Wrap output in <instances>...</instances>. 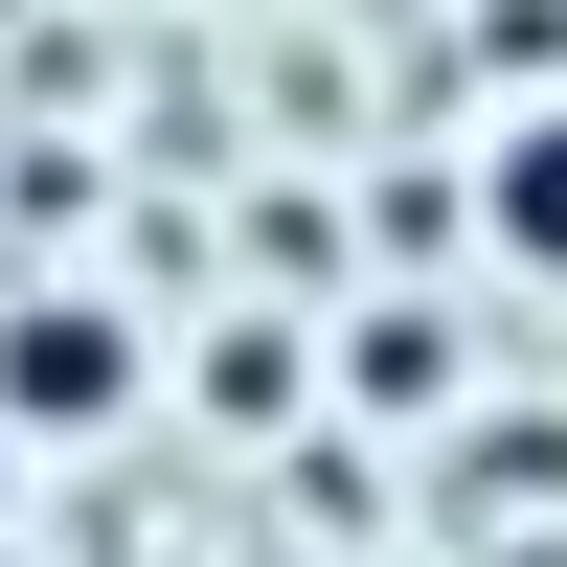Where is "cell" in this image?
I'll return each instance as SVG.
<instances>
[{
	"instance_id": "6da1fadb",
	"label": "cell",
	"mask_w": 567,
	"mask_h": 567,
	"mask_svg": "<svg viewBox=\"0 0 567 567\" xmlns=\"http://www.w3.org/2000/svg\"><path fill=\"white\" fill-rule=\"evenodd\" d=\"M114 409H136L114 296H0V432H114Z\"/></svg>"
},
{
	"instance_id": "7a4b0ae2",
	"label": "cell",
	"mask_w": 567,
	"mask_h": 567,
	"mask_svg": "<svg viewBox=\"0 0 567 567\" xmlns=\"http://www.w3.org/2000/svg\"><path fill=\"white\" fill-rule=\"evenodd\" d=\"M477 250H499V272H567V91L477 136Z\"/></svg>"
},
{
	"instance_id": "3957f363",
	"label": "cell",
	"mask_w": 567,
	"mask_h": 567,
	"mask_svg": "<svg viewBox=\"0 0 567 567\" xmlns=\"http://www.w3.org/2000/svg\"><path fill=\"white\" fill-rule=\"evenodd\" d=\"M341 386H363V409H454V318H432V296H363V318H341Z\"/></svg>"
}]
</instances>
